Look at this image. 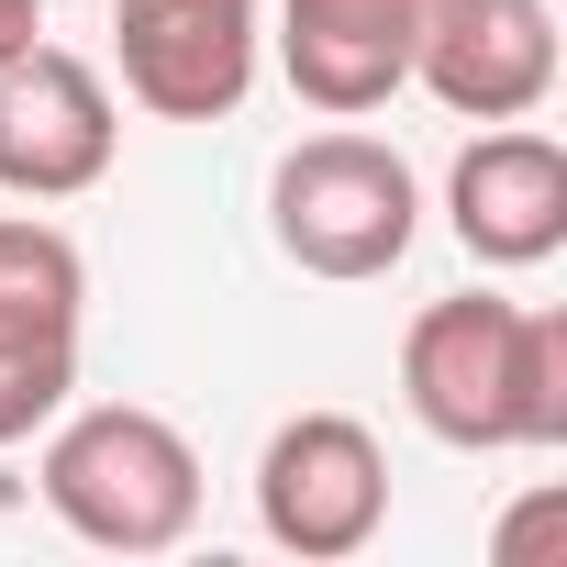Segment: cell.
I'll use <instances>...</instances> for the list:
<instances>
[{"label": "cell", "instance_id": "6da1fadb", "mask_svg": "<svg viewBox=\"0 0 567 567\" xmlns=\"http://www.w3.org/2000/svg\"><path fill=\"white\" fill-rule=\"evenodd\" d=\"M401 401L456 456L567 445V312H523L501 290L423 301L412 334H401Z\"/></svg>", "mask_w": 567, "mask_h": 567}, {"label": "cell", "instance_id": "7a4b0ae2", "mask_svg": "<svg viewBox=\"0 0 567 567\" xmlns=\"http://www.w3.org/2000/svg\"><path fill=\"white\" fill-rule=\"evenodd\" d=\"M34 489L79 545L167 556L200 523V445L145 401H90V412H56V434L34 456Z\"/></svg>", "mask_w": 567, "mask_h": 567}, {"label": "cell", "instance_id": "3957f363", "mask_svg": "<svg viewBox=\"0 0 567 567\" xmlns=\"http://www.w3.org/2000/svg\"><path fill=\"white\" fill-rule=\"evenodd\" d=\"M267 234H278V256H290L301 278L357 290V278H390L412 256L423 178L379 134H301L290 156L267 167Z\"/></svg>", "mask_w": 567, "mask_h": 567}, {"label": "cell", "instance_id": "277c9868", "mask_svg": "<svg viewBox=\"0 0 567 567\" xmlns=\"http://www.w3.org/2000/svg\"><path fill=\"white\" fill-rule=\"evenodd\" d=\"M390 523V456L357 412H290L256 456V534L301 567L368 556Z\"/></svg>", "mask_w": 567, "mask_h": 567}, {"label": "cell", "instance_id": "5b68a950", "mask_svg": "<svg viewBox=\"0 0 567 567\" xmlns=\"http://www.w3.org/2000/svg\"><path fill=\"white\" fill-rule=\"evenodd\" d=\"M267 56V12L256 0H112V68L123 101L156 123H223L245 112Z\"/></svg>", "mask_w": 567, "mask_h": 567}, {"label": "cell", "instance_id": "8992f818", "mask_svg": "<svg viewBox=\"0 0 567 567\" xmlns=\"http://www.w3.org/2000/svg\"><path fill=\"white\" fill-rule=\"evenodd\" d=\"M112 156H123V101L90 56L45 34L0 56V189L12 200H79L112 178Z\"/></svg>", "mask_w": 567, "mask_h": 567}, {"label": "cell", "instance_id": "52a82bcc", "mask_svg": "<svg viewBox=\"0 0 567 567\" xmlns=\"http://www.w3.org/2000/svg\"><path fill=\"white\" fill-rule=\"evenodd\" d=\"M412 79L467 123H534L556 90V0H423Z\"/></svg>", "mask_w": 567, "mask_h": 567}, {"label": "cell", "instance_id": "ba28073f", "mask_svg": "<svg viewBox=\"0 0 567 567\" xmlns=\"http://www.w3.org/2000/svg\"><path fill=\"white\" fill-rule=\"evenodd\" d=\"M445 223L478 267H545L567 245V145L534 123H489L445 167Z\"/></svg>", "mask_w": 567, "mask_h": 567}, {"label": "cell", "instance_id": "9c48e42d", "mask_svg": "<svg viewBox=\"0 0 567 567\" xmlns=\"http://www.w3.org/2000/svg\"><path fill=\"white\" fill-rule=\"evenodd\" d=\"M412 34L423 0H278V79L312 112L357 123L412 79Z\"/></svg>", "mask_w": 567, "mask_h": 567}, {"label": "cell", "instance_id": "30bf717a", "mask_svg": "<svg viewBox=\"0 0 567 567\" xmlns=\"http://www.w3.org/2000/svg\"><path fill=\"white\" fill-rule=\"evenodd\" d=\"M79 323H90V256L34 212H0V346H79Z\"/></svg>", "mask_w": 567, "mask_h": 567}, {"label": "cell", "instance_id": "8fae6325", "mask_svg": "<svg viewBox=\"0 0 567 567\" xmlns=\"http://www.w3.org/2000/svg\"><path fill=\"white\" fill-rule=\"evenodd\" d=\"M68 390H79V346H0V445L45 434Z\"/></svg>", "mask_w": 567, "mask_h": 567}, {"label": "cell", "instance_id": "7c38bea8", "mask_svg": "<svg viewBox=\"0 0 567 567\" xmlns=\"http://www.w3.org/2000/svg\"><path fill=\"white\" fill-rule=\"evenodd\" d=\"M45 34V0H0V56H23Z\"/></svg>", "mask_w": 567, "mask_h": 567}]
</instances>
